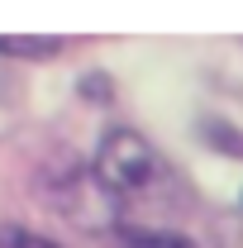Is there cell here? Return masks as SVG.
I'll return each instance as SVG.
<instances>
[{
	"instance_id": "6da1fadb",
	"label": "cell",
	"mask_w": 243,
	"mask_h": 248,
	"mask_svg": "<svg viewBox=\"0 0 243 248\" xmlns=\"http://www.w3.org/2000/svg\"><path fill=\"white\" fill-rule=\"evenodd\" d=\"M162 153L152 148L138 129H110L95 143V182L115 196L129 191H148L152 182H162Z\"/></svg>"
},
{
	"instance_id": "7a4b0ae2",
	"label": "cell",
	"mask_w": 243,
	"mask_h": 248,
	"mask_svg": "<svg viewBox=\"0 0 243 248\" xmlns=\"http://www.w3.org/2000/svg\"><path fill=\"white\" fill-rule=\"evenodd\" d=\"M58 33H38V38H19V33H0V58H29V62H48L62 53Z\"/></svg>"
},
{
	"instance_id": "3957f363",
	"label": "cell",
	"mask_w": 243,
	"mask_h": 248,
	"mask_svg": "<svg viewBox=\"0 0 243 248\" xmlns=\"http://www.w3.org/2000/svg\"><path fill=\"white\" fill-rule=\"evenodd\" d=\"M0 248H67L48 234H38L29 224H0Z\"/></svg>"
},
{
	"instance_id": "277c9868",
	"label": "cell",
	"mask_w": 243,
	"mask_h": 248,
	"mask_svg": "<svg viewBox=\"0 0 243 248\" xmlns=\"http://www.w3.org/2000/svg\"><path fill=\"white\" fill-rule=\"evenodd\" d=\"M134 248H196V244L182 239V234H138Z\"/></svg>"
}]
</instances>
